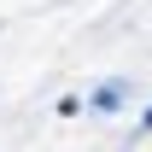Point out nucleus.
I'll return each mask as SVG.
<instances>
[{"instance_id":"nucleus-2","label":"nucleus","mask_w":152,"mask_h":152,"mask_svg":"<svg viewBox=\"0 0 152 152\" xmlns=\"http://www.w3.org/2000/svg\"><path fill=\"white\" fill-rule=\"evenodd\" d=\"M53 111H58V117H82V99H76V94H64V99L53 105Z\"/></svg>"},{"instance_id":"nucleus-1","label":"nucleus","mask_w":152,"mask_h":152,"mask_svg":"<svg viewBox=\"0 0 152 152\" xmlns=\"http://www.w3.org/2000/svg\"><path fill=\"white\" fill-rule=\"evenodd\" d=\"M123 105H129V82H123V76L99 82L94 94H88V111H123Z\"/></svg>"},{"instance_id":"nucleus-3","label":"nucleus","mask_w":152,"mask_h":152,"mask_svg":"<svg viewBox=\"0 0 152 152\" xmlns=\"http://www.w3.org/2000/svg\"><path fill=\"white\" fill-rule=\"evenodd\" d=\"M140 129H152V105H146V111H140Z\"/></svg>"}]
</instances>
